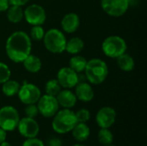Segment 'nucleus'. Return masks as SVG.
<instances>
[{
    "instance_id": "obj_1",
    "label": "nucleus",
    "mask_w": 147,
    "mask_h": 146,
    "mask_svg": "<svg viewBox=\"0 0 147 146\" xmlns=\"http://www.w3.org/2000/svg\"><path fill=\"white\" fill-rule=\"evenodd\" d=\"M32 41L29 35L23 31H16L11 34L5 44L8 58L15 63L22 61L31 53Z\"/></svg>"
},
{
    "instance_id": "obj_2",
    "label": "nucleus",
    "mask_w": 147,
    "mask_h": 146,
    "mask_svg": "<svg viewBox=\"0 0 147 146\" xmlns=\"http://www.w3.org/2000/svg\"><path fill=\"white\" fill-rule=\"evenodd\" d=\"M84 72L86 79L90 83L98 85L106 80L109 75V68L102 59H92L87 61Z\"/></svg>"
},
{
    "instance_id": "obj_3",
    "label": "nucleus",
    "mask_w": 147,
    "mask_h": 146,
    "mask_svg": "<svg viewBox=\"0 0 147 146\" xmlns=\"http://www.w3.org/2000/svg\"><path fill=\"white\" fill-rule=\"evenodd\" d=\"M77 123L78 120L75 112L71 111L70 108H64L59 110L54 114L52 121V127L55 133L64 134L71 132Z\"/></svg>"
},
{
    "instance_id": "obj_4",
    "label": "nucleus",
    "mask_w": 147,
    "mask_h": 146,
    "mask_svg": "<svg viewBox=\"0 0 147 146\" xmlns=\"http://www.w3.org/2000/svg\"><path fill=\"white\" fill-rule=\"evenodd\" d=\"M43 43L46 49L52 53H62L65 51L66 38L64 33L57 28H51L45 32Z\"/></svg>"
},
{
    "instance_id": "obj_5",
    "label": "nucleus",
    "mask_w": 147,
    "mask_h": 146,
    "mask_svg": "<svg viewBox=\"0 0 147 146\" xmlns=\"http://www.w3.org/2000/svg\"><path fill=\"white\" fill-rule=\"evenodd\" d=\"M127 48V45L126 40L118 35H110L107 37L102 44L103 53L107 57L112 59H116L125 53Z\"/></svg>"
},
{
    "instance_id": "obj_6",
    "label": "nucleus",
    "mask_w": 147,
    "mask_h": 146,
    "mask_svg": "<svg viewBox=\"0 0 147 146\" xmlns=\"http://www.w3.org/2000/svg\"><path fill=\"white\" fill-rule=\"evenodd\" d=\"M20 120L18 111L12 106H4L0 108V128L6 132L14 131Z\"/></svg>"
},
{
    "instance_id": "obj_7",
    "label": "nucleus",
    "mask_w": 147,
    "mask_h": 146,
    "mask_svg": "<svg viewBox=\"0 0 147 146\" xmlns=\"http://www.w3.org/2000/svg\"><path fill=\"white\" fill-rule=\"evenodd\" d=\"M17 96L19 100L25 105L36 104L41 96V92L35 84L27 83L20 86Z\"/></svg>"
},
{
    "instance_id": "obj_8",
    "label": "nucleus",
    "mask_w": 147,
    "mask_h": 146,
    "mask_svg": "<svg viewBox=\"0 0 147 146\" xmlns=\"http://www.w3.org/2000/svg\"><path fill=\"white\" fill-rule=\"evenodd\" d=\"M37 108L39 114L45 118L53 117L54 114L59 111V105L55 96L44 95L40 97L37 102Z\"/></svg>"
},
{
    "instance_id": "obj_9",
    "label": "nucleus",
    "mask_w": 147,
    "mask_h": 146,
    "mask_svg": "<svg viewBox=\"0 0 147 146\" xmlns=\"http://www.w3.org/2000/svg\"><path fill=\"white\" fill-rule=\"evenodd\" d=\"M23 17L26 22L32 25H42L47 19V13L44 8L39 4L34 3L28 5L23 11Z\"/></svg>"
},
{
    "instance_id": "obj_10",
    "label": "nucleus",
    "mask_w": 147,
    "mask_h": 146,
    "mask_svg": "<svg viewBox=\"0 0 147 146\" xmlns=\"http://www.w3.org/2000/svg\"><path fill=\"white\" fill-rule=\"evenodd\" d=\"M101 7L109 15L120 17L127 11L130 6L127 0H101Z\"/></svg>"
},
{
    "instance_id": "obj_11",
    "label": "nucleus",
    "mask_w": 147,
    "mask_h": 146,
    "mask_svg": "<svg viewBox=\"0 0 147 146\" xmlns=\"http://www.w3.org/2000/svg\"><path fill=\"white\" fill-rule=\"evenodd\" d=\"M57 80L61 88H74L79 82V75L70 67H62L57 74Z\"/></svg>"
},
{
    "instance_id": "obj_12",
    "label": "nucleus",
    "mask_w": 147,
    "mask_h": 146,
    "mask_svg": "<svg viewBox=\"0 0 147 146\" xmlns=\"http://www.w3.org/2000/svg\"><path fill=\"white\" fill-rule=\"evenodd\" d=\"M16 128L18 129L19 133L26 139L35 138L40 132V126L38 122L34 118L27 116L20 119Z\"/></svg>"
},
{
    "instance_id": "obj_13",
    "label": "nucleus",
    "mask_w": 147,
    "mask_h": 146,
    "mask_svg": "<svg viewBox=\"0 0 147 146\" xmlns=\"http://www.w3.org/2000/svg\"><path fill=\"white\" fill-rule=\"evenodd\" d=\"M116 120V112L111 107H102L98 110L96 115V124L101 128L111 127Z\"/></svg>"
},
{
    "instance_id": "obj_14",
    "label": "nucleus",
    "mask_w": 147,
    "mask_h": 146,
    "mask_svg": "<svg viewBox=\"0 0 147 146\" xmlns=\"http://www.w3.org/2000/svg\"><path fill=\"white\" fill-rule=\"evenodd\" d=\"M75 95L78 100L83 102H89L94 98V90L90 83L78 82L75 86Z\"/></svg>"
},
{
    "instance_id": "obj_15",
    "label": "nucleus",
    "mask_w": 147,
    "mask_h": 146,
    "mask_svg": "<svg viewBox=\"0 0 147 146\" xmlns=\"http://www.w3.org/2000/svg\"><path fill=\"white\" fill-rule=\"evenodd\" d=\"M80 25V18L76 13L71 12L66 14L61 20V28L67 34L76 32Z\"/></svg>"
},
{
    "instance_id": "obj_16",
    "label": "nucleus",
    "mask_w": 147,
    "mask_h": 146,
    "mask_svg": "<svg viewBox=\"0 0 147 146\" xmlns=\"http://www.w3.org/2000/svg\"><path fill=\"white\" fill-rule=\"evenodd\" d=\"M56 99L59 106L64 108H71L77 103V97L75 93H73L69 89H61L60 92L56 96Z\"/></svg>"
},
{
    "instance_id": "obj_17",
    "label": "nucleus",
    "mask_w": 147,
    "mask_h": 146,
    "mask_svg": "<svg viewBox=\"0 0 147 146\" xmlns=\"http://www.w3.org/2000/svg\"><path fill=\"white\" fill-rule=\"evenodd\" d=\"M73 138L78 142H84L87 140L90 134V127L86 125V123L78 122L73 129L71 130Z\"/></svg>"
},
{
    "instance_id": "obj_18",
    "label": "nucleus",
    "mask_w": 147,
    "mask_h": 146,
    "mask_svg": "<svg viewBox=\"0 0 147 146\" xmlns=\"http://www.w3.org/2000/svg\"><path fill=\"white\" fill-rule=\"evenodd\" d=\"M24 68L30 73H37L40 71L42 64L40 58L34 54H29L23 61H22Z\"/></svg>"
},
{
    "instance_id": "obj_19",
    "label": "nucleus",
    "mask_w": 147,
    "mask_h": 146,
    "mask_svg": "<svg viewBox=\"0 0 147 146\" xmlns=\"http://www.w3.org/2000/svg\"><path fill=\"white\" fill-rule=\"evenodd\" d=\"M117 59V65L118 67L123 71H132L134 69L135 66V61L134 59V58L127 54V53H123L121 56H119L118 58H116Z\"/></svg>"
},
{
    "instance_id": "obj_20",
    "label": "nucleus",
    "mask_w": 147,
    "mask_h": 146,
    "mask_svg": "<svg viewBox=\"0 0 147 146\" xmlns=\"http://www.w3.org/2000/svg\"><path fill=\"white\" fill-rule=\"evenodd\" d=\"M84 47V40L79 37H72L68 41H66L65 45V51L70 54H78L80 52L83 51Z\"/></svg>"
},
{
    "instance_id": "obj_21",
    "label": "nucleus",
    "mask_w": 147,
    "mask_h": 146,
    "mask_svg": "<svg viewBox=\"0 0 147 146\" xmlns=\"http://www.w3.org/2000/svg\"><path fill=\"white\" fill-rule=\"evenodd\" d=\"M6 11L7 19L12 23H19L23 19V9L22 6L9 5Z\"/></svg>"
},
{
    "instance_id": "obj_22",
    "label": "nucleus",
    "mask_w": 147,
    "mask_h": 146,
    "mask_svg": "<svg viewBox=\"0 0 147 146\" xmlns=\"http://www.w3.org/2000/svg\"><path fill=\"white\" fill-rule=\"evenodd\" d=\"M87 61L88 60L84 57L76 54V56H73L70 59L69 67L79 74L81 72L84 71L86 65H87Z\"/></svg>"
},
{
    "instance_id": "obj_23",
    "label": "nucleus",
    "mask_w": 147,
    "mask_h": 146,
    "mask_svg": "<svg viewBox=\"0 0 147 146\" xmlns=\"http://www.w3.org/2000/svg\"><path fill=\"white\" fill-rule=\"evenodd\" d=\"M2 92L4 96L8 97H12L16 95H17L19 89H20V83L17 81L9 79L3 83H2Z\"/></svg>"
},
{
    "instance_id": "obj_24",
    "label": "nucleus",
    "mask_w": 147,
    "mask_h": 146,
    "mask_svg": "<svg viewBox=\"0 0 147 146\" xmlns=\"http://www.w3.org/2000/svg\"><path fill=\"white\" fill-rule=\"evenodd\" d=\"M98 140L102 145H111L114 141V135L109 128H101L98 132Z\"/></svg>"
},
{
    "instance_id": "obj_25",
    "label": "nucleus",
    "mask_w": 147,
    "mask_h": 146,
    "mask_svg": "<svg viewBox=\"0 0 147 146\" xmlns=\"http://www.w3.org/2000/svg\"><path fill=\"white\" fill-rule=\"evenodd\" d=\"M60 90H61V86L57 79L48 80L45 85V91L47 95L56 97V96L60 92Z\"/></svg>"
},
{
    "instance_id": "obj_26",
    "label": "nucleus",
    "mask_w": 147,
    "mask_h": 146,
    "mask_svg": "<svg viewBox=\"0 0 147 146\" xmlns=\"http://www.w3.org/2000/svg\"><path fill=\"white\" fill-rule=\"evenodd\" d=\"M45 34L44 28L41 27V25H35L33 26L31 30H30V39L35 40V41H40L43 39Z\"/></svg>"
},
{
    "instance_id": "obj_27",
    "label": "nucleus",
    "mask_w": 147,
    "mask_h": 146,
    "mask_svg": "<svg viewBox=\"0 0 147 146\" xmlns=\"http://www.w3.org/2000/svg\"><path fill=\"white\" fill-rule=\"evenodd\" d=\"M10 76L11 71L9 67L6 64L0 62V83H3L7 80L10 79Z\"/></svg>"
},
{
    "instance_id": "obj_28",
    "label": "nucleus",
    "mask_w": 147,
    "mask_h": 146,
    "mask_svg": "<svg viewBox=\"0 0 147 146\" xmlns=\"http://www.w3.org/2000/svg\"><path fill=\"white\" fill-rule=\"evenodd\" d=\"M75 115H76L78 122L86 123V122H88L90 120V113L86 108L79 109L78 112L75 113Z\"/></svg>"
},
{
    "instance_id": "obj_29",
    "label": "nucleus",
    "mask_w": 147,
    "mask_h": 146,
    "mask_svg": "<svg viewBox=\"0 0 147 146\" xmlns=\"http://www.w3.org/2000/svg\"><path fill=\"white\" fill-rule=\"evenodd\" d=\"M25 114L27 117L29 118H35L39 114V110L37 105L35 104H28L25 108Z\"/></svg>"
},
{
    "instance_id": "obj_30",
    "label": "nucleus",
    "mask_w": 147,
    "mask_h": 146,
    "mask_svg": "<svg viewBox=\"0 0 147 146\" xmlns=\"http://www.w3.org/2000/svg\"><path fill=\"white\" fill-rule=\"evenodd\" d=\"M22 146H45L44 145V143L37 139L36 137L35 138H30V139H27L23 144H22Z\"/></svg>"
},
{
    "instance_id": "obj_31",
    "label": "nucleus",
    "mask_w": 147,
    "mask_h": 146,
    "mask_svg": "<svg viewBox=\"0 0 147 146\" xmlns=\"http://www.w3.org/2000/svg\"><path fill=\"white\" fill-rule=\"evenodd\" d=\"M9 5H17V6H23L28 3L30 0H8Z\"/></svg>"
},
{
    "instance_id": "obj_32",
    "label": "nucleus",
    "mask_w": 147,
    "mask_h": 146,
    "mask_svg": "<svg viewBox=\"0 0 147 146\" xmlns=\"http://www.w3.org/2000/svg\"><path fill=\"white\" fill-rule=\"evenodd\" d=\"M48 146H62V141L58 138H52L48 141Z\"/></svg>"
},
{
    "instance_id": "obj_33",
    "label": "nucleus",
    "mask_w": 147,
    "mask_h": 146,
    "mask_svg": "<svg viewBox=\"0 0 147 146\" xmlns=\"http://www.w3.org/2000/svg\"><path fill=\"white\" fill-rule=\"evenodd\" d=\"M9 6V3L8 0H0V12L6 11Z\"/></svg>"
},
{
    "instance_id": "obj_34",
    "label": "nucleus",
    "mask_w": 147,
    "mask_h": 146,
    "mask_svg": "<svg viewBox=\"0 0 147 146\" xmlns=\"http://www.w3.org/2000/svg\"><path fill=\"white\" fill-rule=\"evenodd\" d=\"M6 137H7V132L0 128V144L6 140Z\"/></svg>"
},
{
    "instance_id": "obj_35",
    "label": "nucleus",
    "mask_w": 147,
    "mask_h": 146,
    "mask_svg": "<svg viewBox=\"0 0 147 146\" xmlns=\"http://www.w3.org/2000/svg\"><path fill=\"white\" fill-rule=\"evenodd\" d=\"M129 6H135L140 3V0H127Z\"/></svg>"
},
{
    "instance_id": "obj_36",
    "label": "nucleus",
    "mask_w": 147,
    "mask_h": 146,
    "mask_svg": "<svg viewBox=\"0 0 147 146\" xmlns=\"http://www.w3.org/2000/svg\"><path fill=\"white\" fill-rule=\"evenodd\" d=\"M0 146H12L9 142H6V140L5 141H3V143H1L0 144Z\"/></svg>"
},
{
    "instance_id": "obj_37",
    "label": "nucleus",
    "mask_w": 147,
    "mask_h": 146,
    "mask_svg": "<svg viewBox=\"0 0 147 146\" xmlns=\"http://www.w3.org/2000/svg\"><path fill=\"white\" fill-rule=\"evenodd\" d=\"M72 146H84V145H80V144H76V145H74Z\"/></svg>"
},
{
    "instance_id": "obj_38",
    "label": "nucleus",
    "mask_w": 147,
    "mask_h": 146,
    "mask_svg": "<svg viewBox=\"0 0 147 146\" xmlns=\"http://www.w3.org/2000/svg\"><path fill=\"white\" fill-rule=\"evenodd\" d=\"M105 146H115V145H113L111 144V145H105Z\"/></svg>"
}]
</instances>
